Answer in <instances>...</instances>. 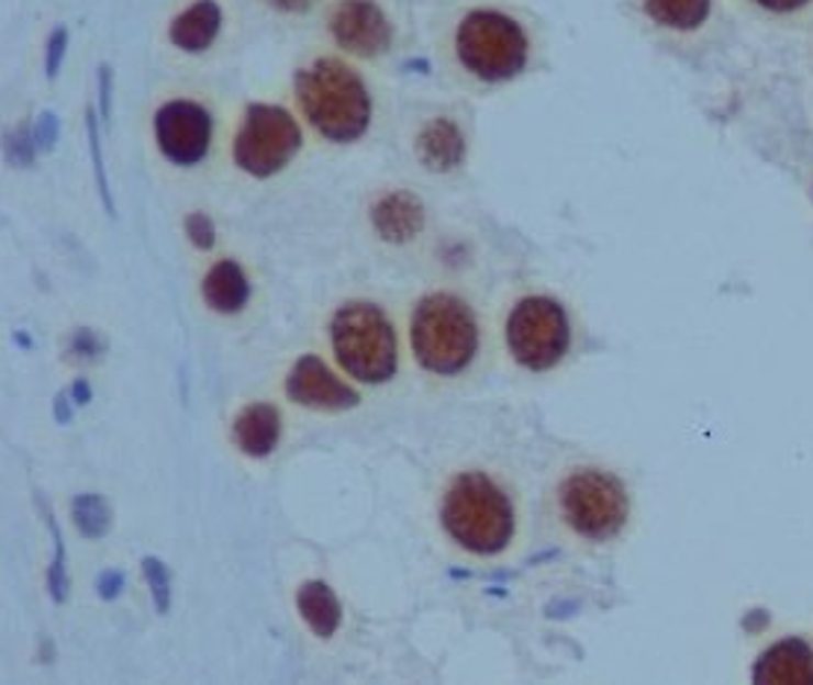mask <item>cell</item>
<instances>
[{"instance_id":"obj_1","label":"cell","mask_w":813,"mask_h":685,"mask_svg":"<svg viewBox=\"0 0 813 685\" xmlns=\"http://www.w3.org/2000/svg\"><path fill=\"white\" fill-rule=\"evenodd\" d=\"M296 92L307 121L319 136L345 145L369 130L371 98L363 80L339 59H315L296 77Z\"/></svg>"},{"instance_id":"obj_2","label":"cell","mask_w":813,"mask_h":685,"mask_svg":"<svg viewBox=\"0 0 813 685\" xmlns=\"http://www.w3.org/2000/svg\"><path fill=\"white\" fill-rule=\"evenodd\" d=\"M443 527L471 553L495 557L513 539V506L490 476L466 471L445 492Z\"/></svg>"},{"instance_id":"obj_3","label":"cell","mask_w":813,"mask_h":685,"mask_svg":"<svg viewBox=\"0 0 813 685\" xmlns=\"http://www.w3.org/2000/svg\"><path fill=\"white\" fill-rule=\"evenodd\" d=\"M410 345L431 374H460L478 350L475 315L454 294H427L410 321Z\"/></svg>"},{"instance_id":"obj_4","label":"cell","mask_w":813,"mask_h":685,"mask_svg":"<svg viewBox=\"0 0 813 685\" xmlns=\"http://www.w3.org/2000/svg\"><path fill=\"white\" fill-rule=\"evenodd\" d=\"M336 362L360 383H387L398 368L396 329L375 303H345L331 321Z\"/></svg>"},{"instance_id":"obj_5","label":"cell","mask_w":813,"mask_h":685,"mask_svg":"<svg viewBox=\"0 0 813 685\" xmlns=\"http://www.w3.org/2000/svg\"><path fill=\"white\" fill-rule=\"evenodd\" d=\"M457 59L478 80H510L525 68L527 38L516 21L501 12H469L457 27Z\"/></svg>"},{"instance_id":"obj_6","label":"cell","mask_w":813,"mask_h":685,"mask_svg":"<svg viewBox=\"0 0 813 685\" xmlns=\"http://www.w3.org/2000/svg\"><path fill=\"white\" fill-rule=\"evenodd\" d=\"M560 509L578 536L608 541L628 521V494L616 476L599 468H583L560 485Z\"/></svg>"},{"instance_id":"obj_7","label":"cell","mask_w":813,"mask_h":685,"mask_svg":"<svg viewBox=\"0 0 813 685\" xmlns=\"http://www.w3.org/2000/svg\"><path fill=\"white\" fill-rule=\"evenodd\" d=\"M298 150H301L298 121L283 106L250 103L233 142V159L242 171L266 180L283 171Z\"/></svg>"},{"instance_id":"obj_8","label":"cell","mask_w":813,"mask_h":685,"mask_svg":"<svg viewBox=\"0 0 813 685\" xmlns=\"http://www.w3.org/2000/svg\"><path fill=\"white\" fill-rule=\"evenodd\" d=\"M508 348L519 366L546 371L569 350L566 312L548 297H525L508 318Z\"/></svg>"},{"instance_id":"obj_9","label":"cell","mask_w":813,"mask_h":685,"mask_svg":"<svg viewBox=\"0 0 813 685\" xmlns=\"http://www.w3.org/2000/svg\"><path fill=\"white\" fill-rule=\"evenodd\" d=\"M154 136L168 162L192 168L210 150L213 119L194 101H168L154 115Z\"/></svg>"},{"instance_id":"obj_10","label":"cell","mask_w":813,"mask_h":685,"mask_svg":"<svg viewBox=\"0 0 813 685\" xmlns=\"http://www.w3.org/2000/svg\"><path fill=\"white\" fill-rule=\"evenodd\" d=\"M336 45L357 56H380L392 42V24L375 0H339L331 15Z\"/></svg>"},{"instance_id":"obj_11","label":"cell","mask_w":813,"mask_h":685,"mask_svg":"<svg viewBox=\"0 0 813 685\" xmlns=\"http://www.w3.org/2000/svg\"><path fill=\"white\" fill-rule=\"evenodd\" d=\"M287 394L307 409L345 412L360 403V394L345 385L319 357H301L287 377Z\"/></svg>"},{"instance_id":"obj_12","label":"cell","mask_w":813,"mask_h":685,"mask_svg":"<svg viewBox=\"0 0 813 685\" xmlns=\"http://www.w3.org/2000/svg\"><path fill=\"white\" fill-rule=\"evenodd\" d=\"M371 227L383 242L404 245L425 227V206L416 194L387 192L371 206Z\"/></svg>"},{"instance_id":"obj_13","label":"cell","mask_w":813,"mask_h":685,"mask_svg":"<svg viewBox=\"0 0 813 685\" xmlns=\"http://www.w3.org/2000/svg\"><path fill=\"white\" fill-rule=\"evenodd\" d=\"M280 412L271 403H250L233 420V445L250 459H266L278 448Z\"/></svg>"},{"instance_id":"obj_14","label":"cell","mask_w":813,"mask_h":685,"mask_svg":"<svg viewBox=\"0 0 813 685\" xmlns=\"http://www.w3.org/2000/svg\"><path fill=\"white\" fill-rule=\"evenodd\" d=\"M755 680L776 685H811L813 650L802 641H781L760 656L758 667H755Z\"/></svg>"},{"instance_id":"obj_15","label":"cell","mask_w":813,"mask_h":685,"mask_svg":"<svg viewBox=\"0 0 813 685\" xmlns=\"http://www.w3.org/2000/svg\"><path fill=\"white\" fill-rule=\"evenodd\" d=\"M416 156L427 171H454L466 156V138L452 119L427 121L416 136Z\"/></svg>"},{"instance_id":"obj_16","label":"cell","mask_w":813,"mask_h":685,"mask_svg":"<svg viewBox=\"0 0 813 685\" xmlns=\"http://www.w3.org/2000/svg\"><path fill=\"white\" fill-rule=\"evenodd\" d=\"M222 30V10L215 0H194L189 10H183L171 21L168 38L171 45L186 50V54H201L213 45Z\"/></svg>"},{"instance_id":"obj_17","label":"cell","mask_w":813,"mask_h":685,"mask_svg":"<svg viewBox=\"0 0 813 685\" xmlns=\"http://www.w3.org/2000/svg\"><path fill=\"white\" fill-rule=\"evenodd\" d=\"M201 294L207 306L219 315H236L245 310V303L250 297V283L240 262L233 259H222L215 262L201 283Z\"/></svg>"},{"instance_id":"obj_18","label":"cell","mask_w":813,"mask_h":685,"mask_svg":"<svg viewBox=\"0 0 813 685\" xmlns=\"http://www.w3.org/2000/svg\"><path fill=\"white\" fill-rule=\"evenodd\" d=\"M296 606L307 627L319 636V639H331L343 624V606L336 600V594L322 580H310L298 588Z\"/></svg>"},{"instance_id":"obj_19","label":"cell","mask_w":813,"mask_h":685,"mask_svg":"<svg viewBox=\"0 0 813 685\" xmlns=\"http://www.w3.org/2000/svg\"><path fill=\"white\" fill-rule=\"evenodd\" d=\"M643 10L660 27L695 30L711 12V0H643Z\"/></svg>"},{"instance_id":"obj_20","label":"cell","mask_w":813,"mask_h":685,"mask_svg":"<svg viewBox=\"0 0 813 685\" xmlns=\"http://www.w3.org/2000/svg\"><path fill=\"white\" fill-rule=\"evenodd\" d=\"M71 518L83 539L101 541L110 532L112 512L101 494H77L71 503Z\"/></svg>"},{"instance_id":"obj_21","label":"cell","mask_w":813,"mask_h":685,"mask_svg":"<svg viewBox=\"0 0 813 685\" xmlns=\"http://www.w3.org/2000/svg\"><path fill=\"white\" fill-rule=\"evenodd\" d=\"M142 574L148 580L157 613L166 615L168 609H171V571H168V565L163 559L145 557L142 559Z\"/></svg>"},{"instance_id":"obj_22","label":"cell","mask_w":813,"mask_h":685,"mask_svg":"<svg viewBox=\"0 0 813 685\" xmlns=\"http://www.w3.org/2000/svg\"><path fill=\"white\" fill-rule=\"evenodd\" d=\"M45 518H47V530H51V539H54V562H51V571H47V588H51V597H54V604H63L65 588H68V580H65L63 532H59V527H56L54 515L47 512V506H45Z\"/></svg>"},{"instance_id":"obj_23","label":"cell","mask_w":813,"mask_h":685,"mask_svg":"<svg viewBox=\"0 0 813 685\" xmlns=\"http://www.w3.org/2000/svg\"><path fill=\"white\" fill-rule=\"evenodd\" d=\"M86 133H89V154H92V168H94V180H98V192H101L103 210L115 215V206H112L110 198V183H107V175H103V156H101V133H98V119L94 112H86Z\"/></svg>"},{"instance_id":"obj_24","label":"cell","mask_w":813,"mask_h":685,"mask_svg":"<svg viewBox=\"0 0 813 685\" xmlns=\"http://www.w3.org/2000/svg\"><path fill=\"white\" fill-rule=\"evenodd\" d=\"M186 236L192 238L194 247H201V250H210V247L215 245L213 218H207L203 212H192V215L186 218Z\"/></svg>"},{"instance_id":"obj_25","label":"cell","mask_w":813,"mask_h":685,"mask_svg":"<svg viewBox=\"0 0 813 685\" xmlns=\"http://www.w3.org/2000/svg\"><path fill=\"white\" fill-rule=\"evenodd\" d=\"M65 45H68V33H65L63 27H56L54 33H51V38H47V56H45V71L51 80H54L56 71H59V65H63Z\"/></svg>"},{"instance_id":"obj_26","label":"cell","mask_w":813,"mask_h":685,"mask_svg":"<svg viewBox=\"0 0 813 685\" xmlns=\"http://www.w3.org/2000/svg\"><path fill=\"white\" fill-rule=\"evenodd\" d=\"M59 136V121H56L54 112H42L36 121V130H33V138H36L38 150H51Z\"/></svg>"},{"instance_id":"obj_27","label":"cell","mask_w":813,"mask_h":685,"mask_svg":"<svg viewBox=\"0 0 813 685\" xmlns=\"http://www.w3.org/2000/svg\"><path fill=\"white\" fill-rule=\"evenodd\" d=\"M71 353L98 357V353H103V338L94 329H77L75 338H71Z\"/></svg>"},{"instance_id":"obj_28","label":"cell","mask_w":813,"mask_h":685,"mask_svg":"<svg viewBox=\"0 0 813 685\" xmlns=\"http://www.w3.org/2000/svg\"><path fill=\"white\" fill-rule=\"evenodd\" d=\"M124 588V574L121 571H103L98 576V594H101V600H115Z\"/></svg>"},{"instance_id":"obj_29","label":"cell","mask_w":813,"mask_h":685,"mask_svg":"<svg viewBox=\"0 0 813 685\" xmlns=\"http://www.w3.org/2000/svg\"><path fill=\"white\" fill-rule=\"evenodd\" d=\"M758 7H764V10H772V12H793V10H802V7H808L811 0H755Z\"/></svg>"},{"instance_id":"obj_30","label":"cell","mask_w":813,"mask_h":685,"mask_svg":"<svg viewBox=\"0 0 813 685\" xmlns=\"http://www.w3.org/2000/svg\"><path fill=\"white\" fill-rule=\"evenodd\" d=\"M98 86H101V115L103 121H110V68H107V65H101Z\"/></svg>"},{"instance_id":"obj_31","label":"cell","mask_w":813,"mask_h":685,"mask_svg":"<svg viewBox=\"0 0 813 685\" xmlns=\"http://www.w3.org/2000/svg\"><path fill=\"white\" fill-rule=\"evenodd\" d=\"M71 397L68 394H56V401H54V418L59 420V424H71V418H75V409H71Z\"/></svg>"},{"instance_id":"obj_32","label":"cell","mask_w":813,"mask_h":685,"mask_svg":"<svg viewBox=\"0 0 813 685\" xmlns=\"http://www.w3.org/2000/svg\"><path fill=\"white\" fill-rule=\"evenodd\" d=\"M268 3L280 12H307L315 0H268Z\"/></svg>"},{"instance_id":"obj_33","label":"cell","mask_w":813,"mask_h":685,"mask_svg":"<svg viewBox=\"0 0 813 685\" xmlns=\"http://www.w3.org/2000/svg\"><path fill=\"white\" fill-rule=\"evenodd\" d=\"M71 401H75L77 406H83V403L92 401V389H89L86 380H75V385H71Z\"/></svg>"}]
</instances>
